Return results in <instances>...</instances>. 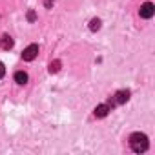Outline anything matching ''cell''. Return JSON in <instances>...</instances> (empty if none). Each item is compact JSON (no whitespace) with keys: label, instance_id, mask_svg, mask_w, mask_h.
Instances as JSON below:
<instances>
[{"label":"cell","instance_id":"obj_2","mask_svg":"<svg viewBox=\"0 0 155 155\" xmlns=\"http://www.w3.org/2000/svg\"><path fill=\"white\" fill-rule=\"evenodd\" d=\"M130 101V91L128 90H119L113 97H111V106H117V104H124Z\"/></svg>","mask_w":155,"mask_h":155},{"label":"cell","instance_id":"obj_4","mask_svg":"<svg viewBox=\"0 0 155 155\" xmlns=\"http://www.w3.org/2000/svg\"><path fill=\"white\" fill-rule=\"evenodd\" d=\"M153 13H155V6H153L151 2H144V4L140 6V9H139V15H140L142 18H151Z\"/></svg>","mask_w":155,"mask_h":155},{"label":"cell","instance_id":"obj_1","mask_svg":"<svg viewBox=\"0 0 155 155\" xmlns=\"http://www.w3.org/2000/svg\"><path fill=\"white\" fill-rule=\"evenodd\" d=\"M130 146L135 153H142L148 150V137L144 133H133L130 137Z\"/></svg>","mask_w":155,"mask_h":155},{"label":"cell","instance_id":"obj_12","mask_svg":"<svg viewBox=\"0 0 155 155\" xmlns=\"http://www.w3.org/2000/svg\"><path fill=\"white\" fill-rule=\"evenodd\" d=\"M44 4H46V8H51V6H53V0H46Z\"/></svg>","mask_w":155,"mask_h":155},{"label":"cell","instance_id":"obj_10","mask_svg":"<svg viewBox=\"0 0 155 155\" xmlns=\"http://www.w3.org/2000/svg\"><path fill=\"white\" fill-rule=\"evenodd\" d=\"M6 75V68H4V64L0 62V79H2V77Z\"/></svg>","mask_w":155,"mask_h":155},{"label":"cell","instance_id":"obj_11","mask_svg":"<svg viewBox=\"0 0 155 155\" xmlns=\"http://www.w3.org/2000/svg\"><path fill=\"white\" fill-rule=\"evenodd\" d=\"M28 18H29V20H35V13H33V11H29V13H28Z\"/></svg>","mask_w":155,"mask_h":155},{"label":"cell","instance_id":"obj_5","mask_svg":"<svg viewBox=\"0 0 155 155\" xmlns=\"http://www.w3.org/2000/svg\"><path fill=\"white\" fill-rule=\"evenodd\" d=\"M110 111H111V106H110V104H99V106L95 108V117H97V119H104Z\"/></svg>","mask_w":155,"mask_h":155},{"label":"cell","instance_id":"obj_3","mask_svg":"<svg viewBox=\"0 0 155 155\" xmlns=\"http://www.w3.org/2000/svg\"><path fill=\"white\" fill-rule=\"evenodd\" d=\"M37 55H38V46H37V44H31V46H28V48L24 49L22 58H24V60H28V62H31V60H35V58H37Z\"/></svg>","mask_w":155,"mask_h":155},{"label":"cell","instance_id":"obj_7","mask_svg":"<svg viewBox=\"0 0 155 155\" xmlns=\"http://www.w3.org/2000/svg\"><path fill=\"white\" fill-rule=\"evenodd\" d=\"M0 46H2L4 49H11V48H13V38H11L9 35H4L2 40H0Z\"/></svg>","mask_w":155,"mask_h":155},{"label":"cell","instance_id":"obj_9","mask_svg":"<svg viewBox=\"0 0 155 155\" xmlns=\"http://www.w3.org/2000/svg\"><path fill=\"white\" fill-rule=\"evenodd\" d=\"M58 69H60V60H53L49 64V73H58Z\"/></svg>","mask_w":155,"mask_h":155},{"label":"cell","instance_id":"obj_6","mask_svg":"<svg viewBox=\"0 0 155 155\" xmlns=\"http://www.w3.org/2000/svg\"><path fill=\"white\" fill-rule=\"evenodd\" d=\"M15 82L20 84V86H24V84L28 82V73H24V71H17V73H15Z\"/></svg>","mask_w":155,"mask_h":155},{"label":"cell","instance_id":"obj_8","mask_svg":"<svg viewBox=\"0 0 155 155\" xmlns=\"http://www.w3.org/2000/svg\"><path fill=\"white\" fill-rule=\"evenodd\" d=\"M101 18H91V22H90V29L91 31H99L101 29Z\"/></svg>","mask_w":155,"mask_h":155}]
</instances>
